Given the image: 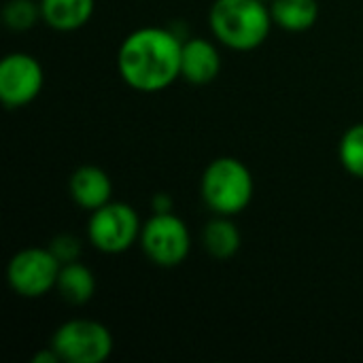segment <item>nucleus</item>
<instances>
[{
  "label": "nucleus",
  "mask_w": 363,
  "mask_h": 363,
  "mask_svg": "<svg viewBox=\"0 0 363 363\" xmlns=\"http://www.w3.org/2000/svg\"><path fill=\"white\" fill-rule=\"evenodd\" d=\"M183 40L174 30L160 26L130 32L117 51V70L123 83L143 94L170 87L181 77Z\"/></svg>",
  "instance_id": "f257e3e1"
},
{
  "label": "nucleus",
  "mask_w": 363,
  "mask_h": 363,
  "mask_svg": "<svg viewBox=\"0 0 363 363\" xmlns=\"http://www.w3.org/2000/svg\"><path fill=\"white\" fill-rule=\"evenodd\" d=\"M221 72V53L215 43L194 36L183 40L181 77L194 85H208Z\"/></svg>",
  "instance_id": "1a4fd4ad"
},
{
  "label": "nucleus",
  "mask_w": 363,
  "mask_h": 363,
  "mask_svg": "<svg viewBox=\"0 0 363 363\" xmlns=\"http://www.w3.org/2000/svg\"><path fill=\"white\" fill-rule=\"evenodd\" d=\"M51 347L66 363H104L113 355L115 340L100 321L70 319L53 332Z\"/></svg>",
  "instance_id": "20e7f679"
},
{
  "label": "nucleus",
  "mask_w": 363,
  "mask_h": 363,
  "mask_svg": "<svg viewBox=\"0 0 363 363\" xmlns=\"http://www.w3.org/2000/svg\"><path fill=\"white\" fill-rule=\"evenodd\" d=\"M153 213H170L172 211V198L168 194H155L151 200Z\"/></svg>",
  "instance_id": "a211bd4d"
},
{
  "label": "nucleus",
  "mask_w": 363,
  "mask_h": 363,
  "mask_svg": "<svg viewBox=\"0 0 363 363\" xmlns=\"http://www.w3.org/2000/svg\"><path fill=\"white\" fill-rule=\"evenodd\" d=\"M60 268L62 264L49 247H28L11 257L6 266V281L17 296L36 300L55 289Z\"/></svg>",
  "instance_id": "0eeeda50"
},
{
  "label": "nucleus",
  "mask_w": 363,
  "mask_h": 363,
  "mask_svg": "<svg viewBox=\"0 0 363 363\" xmlns=\"http://www.w3.org/2000/svg\"><path fill=\"white\" fill-rule=\"evenodd\" d=\"M140 217L125 202H108L96 208L87 221L89 245L106 255H119L132 249L140 240Z\"/></svg>",
  "instance_id": "39448f33"
},
{
  "label": "nucleus",
  "mask_w": 363,
  "mask_h": 363,
  "mask_svg": "<svg viewBox=\"0 0 363 363\" xmlns=\"http://www.w3.org/2000/svg\"><path fill=\"white\" fill-rule=\"evenodd\" d=\"M215 38L232 51H253L266 43L274 26L264 0H215L208 13Z\"/></svg>",
  "instance_id": "f03ea898"
},
{
  "label": "nucleus",
  "mask_w": 363,
  "mask_h": 363,
  "mask_svg": "<svg viewBox=\"0 0 363 363\" xmlns=\"http://www.w3.org/2000/svg\"><path fill=\"white\" fill-rule=\"evenodd\" d=\"M270 11L274 26L285 32H306L319 19L317 0H272Z\"/></svg>",
  "instance_id": "ddd939ff"
},
{
  "label": "nucleus",
  "mask_w": 363,
  "mask_h": 363,
  "mask_svg": "<svg viewBox=\"0 0 363 363\" xmlns=\"http://www.w3.org/2000/svg\"><path fill=\"white\" fill-rule=\"evenodd\" d=\"M43 21L57 32H74L87 26L96 0H38Z\"/></svg>",
  "instance_id": "9b49d317"
},
{
  "label": "nucleus",
  "mask_w": 363,
  "mask_h": 363,
  "mask_svg": "<svg viewBox=\"0 0 363 363\" xmlns=\"http://www.w3.org/2000/svg\"><path fill=\"white\" fill-rule=\"evenodd\" d=\"M202 242L211 257L223 262L238 253L242 238H240V232H238L236 223L232 221V217L217 215L215 219H211L206 223V228L202 232Z\"/></svg>",
  "instance_id": "4468645a"
},
{
  "label": "nucleus",
  "mask_w": 363,
  "mask_h": 363,
  "mask_svg": "<svg viewBox=\"0 0 363 363\" xmlns=\"http://www.w3.org/2000/svg\"><path fill=\"white\" fill-rule=\"evenodd\" d=\"M38 19H43L40 2L34 0H9L2 9V21L13 32H26Z\"/></svg>",
  "instance_id": "dca6fc26"
},
{
  "label": "nucleus",
  "mask_w": 363,
  "mask_h": 363,
  "mask_svg": "<svg viewBox=\"0 0 363 363\" xmlns=\"http://www.w3.org/2000/svg\"><path fill=\"white\" fill-rule=\"evenodd\" d=\"M255 183L253 174L236 157L223 155L213 160L202 174L200 194L206 206L215 215L236 217L240 215L253 200Z\"/></svg>",
  "instance_id": "7ed1b4c3"
},
{
  "label": "nucleus",
  "mask_w": 363,
  "mask_h": 363,
  "mask_svg": "<svg viewBox=\"0 0 363 363\" xmlns=\"http://www.w3.org/2000/svg\"><path fill=\"white\" fill-rule=\"evenodd\" d=\"M338 157L349 174L363 179V123L351 125L342 134L338 145Z\"/></svg>",
  "instance_id": "2eb2a0df"
},
{
  "label": "nucleus",
  "mask_w": 363,
  "mask_h": 363,
  "mask_svg": "<svg viewBox=\"0 0 363 363\" xmlns=\"http://www.w3.org/2000/svg\"><path fill=\"white\" fill-rule=\"evenodd\" d=\"M55 289L60 291L64 302H68L72 306H83L96 294V277L81 262L62 264Z\"/></svg>",
  "instance_id": "f8f14e48"
},
{
  "label": "nucleus",
  "mask_w": 363,
  "mask_h": 363,
  "mask_svg": "<svg viewBox=\"0 0 363 363\" xmlns=\"http://www.w3.org/2000/svg\"><path fill=\"white\" fill-rule=\"evenodd\" d=\"M143 253L160 268L181 266L191 251V236L181 217L170 213H153L140 232Z\"/></svg>",
  "instance_id": "423d86ee"
},
{
  "label": "nucleus",
  "mask_w": 363,
  "mask_h": 363,
  "mask_svg": "<svg viewBox=\"0 0 363 363\" xmlns=\"http://www.w3.org/2000/svg\"><path fill=\"white\" fill-rule=\"evenodd\" d=\"M68 191L77 206L94 213L96 208L111 202L113 181L106 174V170H102L100 166L85 164L72 172V177L68 181Z\"/></svg>",
  "instance_id": "9d476101"
},
{
  "label": "nucleus",
  "mask_w": 363,
  "mask_h": 363,
  "mask_svg": "<svg viewBox=\"0 0 363 363\" xmlns=\"http://www.w3.org/2000/svg\"><path fill=\"white\" fill-rule=\"evenodd\" d=\"M49 249L60 259V264H70V262H79L83 242L74 234H60L49 242Z\"/></svg>",
  "instance_id": "f3484780"
},
{
  "label": "nucleus",
  "mask_w": 363,
  "mask_h": 363,
  "mask_svg": "<svg viewBox=\"0 0 363 363\" xmlns=\"http://www.w3.org/2000/svg\"><path fill=\"white\" fill-rule=\"evenodd\" d=\"M264 2H268V4H270V2H272V0H264Z\"/></svg>",
  "instance_id": "6ab92c4d"
},
{
  "label": "nucleus",
  "mask_w": 363,
  "mask_h": 363,
  "mask_svg": "<svg viewBox=\"0 0 363 363\" xmlns=\"http://www.w3.org/2000/svg\"><path fill=\"white\" fill-rule=\"evenodd\" d=\"M45 83L40 62L23 51H13L0 62V100L9 108H19L38 98Z\"/></svg>",
  "instance_id": "6e6552de"
}]
</instances>
